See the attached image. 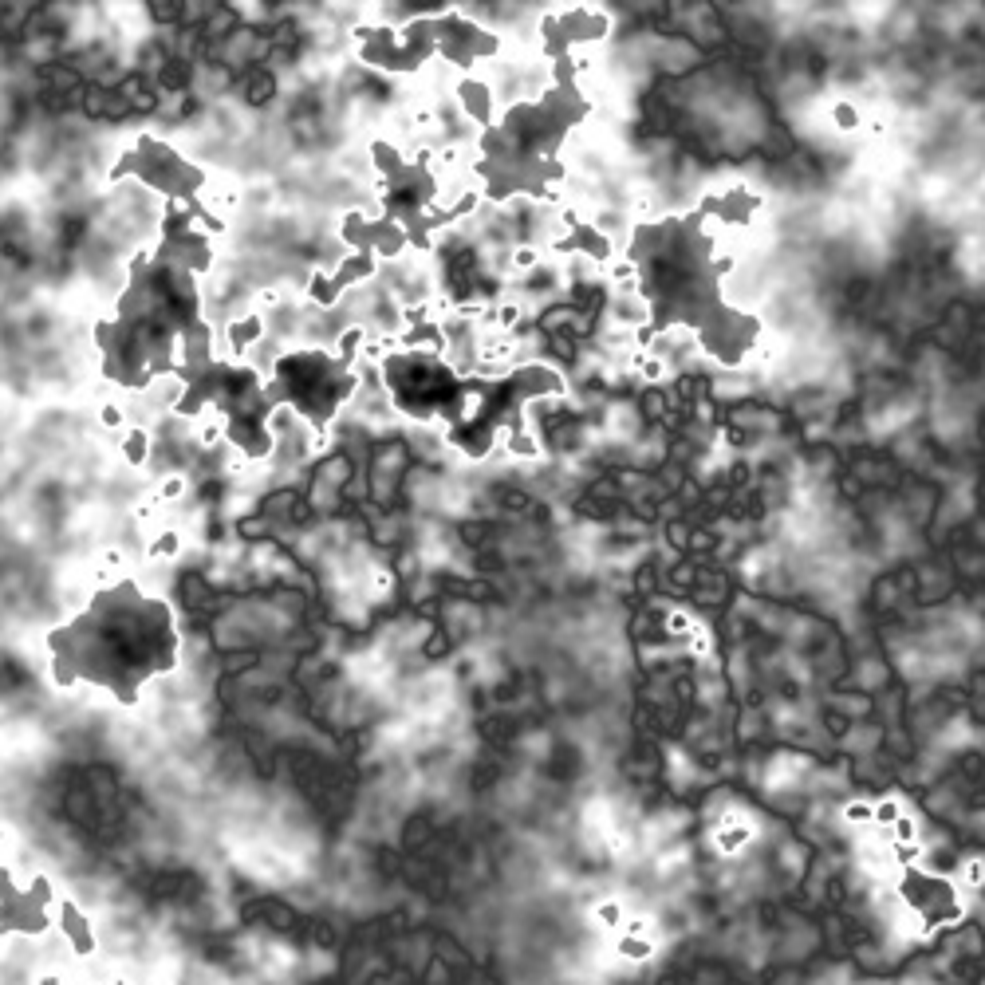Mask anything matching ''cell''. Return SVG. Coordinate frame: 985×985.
I'll use <instances>...</instances> for the list:
<instances>
[{
  "label": "cell",
  "mask_w": 985,
  "mask_h": 985,
  "mask_svg": "<svg viewBox=\"0 0 985 985\" xmlns=\"http://www.w3.org/2000/svg\"><path fill=\"white\" fill-rule=\"evenodd\" d=\"M60 682H95L115 690V698L134 702L142 682L174 670L178 631L162 599H150L134 584L99 591L91 607L60 627L52 639Z\"/></svg>",
  "instance_id": "2"
},
{
  "label": "cell",
  "mask_w": 985,
  "mask_h": 985,
  "mask_svg": "<svg viewBox=\"0 0 985 985\" xmlns=\"http://www.w3.org/2000/svg\"><path fill=\"white\" fill-rule=\"evenodd\" d=\"M627 261L647 304V335L682 328L698 335L702 351L725 367H737L761 335V320L725 296L729 261L702 213H670L635 225Z\"/></svg>",
  "instance_id": "1"
},
{
  "label": "cell",
  "mask_w": 985,
  "mask_h": 985,
  "mask_svg": "<svg viewBox=\"0 0 985 985\" xmlns=\"http://www.w3.org/2000/svg\"><path fill=\"white\" fill-rule=\"evenodd\" d=\"M591 103L572 71L548 79V87L513 103L497 123H489L477 138L473 174L489 201L509 197H544L564 174V146L572 131L588 119Z\"/></svg>",
  "instance_id": "3"
},
{
  "label": "cell",
  "mask_w": 985,
  "mask_h": 985,
  "mask_svg": "<svg viewBox=\"0 0 985 985\" xmlns=\"http://www.w3.org/2000/svg\"><path fill=\"white\" fill-rule=\"evenodd\" d=\"M623 958H651V942H643V938H623Z\"/></svg>",
  "instance_id": "4"
}]
</instances>
